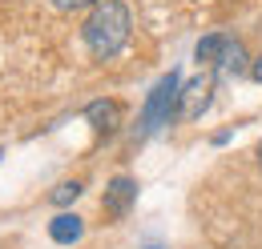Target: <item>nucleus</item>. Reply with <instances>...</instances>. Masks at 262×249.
I'll return each mask as SVG.
<instances>
[{"instance_id":"1","label":"nucleus","mask_w":262,"mask_h":249,"mask_svg":"<svg viewBox=\"0 0 262 249\" xmlns=\"http://www.w3.org/2000/svg\"><path fill=\"white\" fill-rule=\"evenodd\" d=\"M129 29H133V16L129 8L121 4V0H101L93 4V12H89V20H85V44H89V53L105 61V57H117L125 44H129Z\"/></svg>"},{"instance_id":"2","label":"nucleus","mask_w":262,"mask_h":249,"mask_svg":"<svg viewBox=\"0 0 262 249\" xmlns=\"http://www.w3.org/2000/svg\"><path fill=\"white\" fill-rule=\"evenodd\" d=\"M182 113V77L169 68L162 81L149 89L145 105H141V133H158Z\"/></svg>"},{"instance_id":"3","label":"nucleus","mask_w":262,"mask_h":249,"mask_svg":"<svg viewBox=\"0 0 262 249\" xmlns=\"http://www.w3.org/2000/svg\"><path fill=\"white\" fill-rule=\"evenodd\" d=\"M133 201H137V181L121 173V177H113V181L105 185V197H101V209H105L109 217L117 221V217H125V213L133 209Z\"/></svg>"},{"instance_id":"4","label":"nucleus","mask_w":262,"mask_h":249,"mask_svg":"<svg viewBox=\"0 0 262 249\" xmlns=\"http://www.w3.org/2000/svg\"><path fill=\"white\" fill-rule=\"evenodd\" d=\"M210 93H214V81H206V77L190 81V85L182 89V117H186V121H198V117L206 113V105H210Z\"/></svg>"},{"instance_id":"5","label":"nucleus","mask_w":262,"mask_h":249,"mask_svg":"<svg viewBox=\"0 0 262 249\" xmlns=\"http://www.w3.org/2000/svg\"><path fill=\"white\" fill-rule=\"evenodd\" d=\"M85 117L93 121L97 133H113V129L121 124V105H117V101H93V105L85 109Z\"/></svg>"},{"instance_id":"6","label":"nucleus","mask_w":262,"mask_h":249,"mask_svg":"<svg viewBox=\"0 0 262 249\" xmlns=\"http://www.w3.org/2000/svg\"><path fill=\"white\" fill-rule=\"evenodd\" d=\"M81 233H85V225L77 213H61V217H53L49 225V237L57 241V245H73V241H81Z\"/></svg>"},{"instance_id":"7","label":"nucleus","mask_w":262,"mask_h":249,"mask_svg":"<svg viewBox=\"0 0 262 249\" xmlns=\"http://www.w3.org/2000/svg\"><path fill=\"white\" fill-rule=\"evenodd\" d=\"M218 72H222V77H242V72H246V48H242L238 40H226V48H222V57H218Z\"/></svg>"},{"instance_id":"8","label":"nucleus","mask_w":262,"mask_h":249,"mask_svg":"<svg viewBox=\"0 0 262 249\" xmlns=\"http://www.w3.org/2000/svg\"><path fill=\"white\" fill-rule=\"evenodd\" d=\"M226 40L230 36H202L198 40V48H194V57H198V64H218V57H222V48H226Z\"/></svg>"},{"instance_id":"9","label":"nucleus","mask_w":262,"mask_h":249,"mask_svg":"<svg viewBox=\"0 0 262 249\" xmlns=\"http://www.w3.org/2000/svg\"><path fill=\"white\" fill-rule=\"evenodd\" d=\"M77 197H81V181H65V185L53 189V201H57V205H69V201H77Z\"/></svg>"},{"instance_id":"10","label":"nucleus","mask_w":262,"mask_h":249,"mask_svg":"<svg viewBox=\"0 0 262 249\" xmlns=\"http://www.w3.org/2000/svg\"><path fill=\"white\" fill-rule=\"evenodd\" d=\"M89 4H101V0H53V8H61V12H77V8H89Z\"/></svg>"},{"instance_id":"11","label":"nucleus","mask_w":262,"mask_h":249,"mask_svg":"<svg viewBox=\"0 0 262 249\" xmlns=\"http://www.w3.org/2000/svg\"><path fill=\"white\" fill-rule=\"evenodd\" d=\"M250 77H254V81H262V57H258L254 64H250Z\"/></svg>"},{"instance_id":"12","label":"nucleus","mask_w":262,"mask_h":249,"mask_svg":"<svg viewBox=\"0 0 262 249\" xmlns=\"http://www.w3.org/2000/svg\"><path fill=\"white\" fill-rule=\"evenodd\" d=\"M258 165H262V141H258Z\"/></svg>"},{"instance_id":"13","label":"nucleus","mask_w":262,"mask_h":249,"mask_svg":"<svg viewBox=\"0 0 262 249\" xmlns=\"http://www.w3.org/2000/svg\"><path fill=\"white\" fill-rule=\"evenodd\" d=\"M0 153H4V149H0Z\"/></svg>"}]
</instances>
